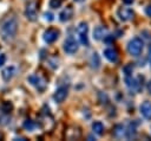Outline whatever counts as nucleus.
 <instances>
[{"label":"nucleus","instance_id":"nucleus-22","mask_svg":"<svg viewBox=\"0 0 151 141\" xmlns=\"http://www.w3.org/2000/svg\"><path fill=\"white\" fill-rule=\"evenodd\" d=\"M61 6V0H50L51 8H59Z\"/></svg>","mask_w":151,"mask_h":141},{"label":"nucleus","instance_id":"nucleus-27","mask_svg":"<svg viewBox=\"0 0 151 141\" xmlns=\"http://www.w3.org/2000/svg\"><path fill=\"white\" fill-rule=\"evenodd\" d=\"M145 13H146V15L151 17V5H149V6L145 7Z\"/></svg>","mask_w":151,"mask_h":141},{"label":"nucleus","instance_id":"nucleus-32","mask_svg":"<svg viewBox=\"0 0 151 141\" xmlns=\"http://www.w3.org/2000/svg\"><path fill=\"white\" fill-rule=\"evenodd\" d=\"M1 137H2V135H1V134H0V139H1Z\"/></svg>","mask_w":151,"mask_h":141},{"label":"nucleus","instance_id":"nucleus-24","mask_svg":"<svg viewBox=\"0 0 151 141\" xmlns=\"http://www.w3.org/2000/svg\"><path fill=\"white\" fill-rule=\"evenodd\" d=\"M124 71H125V75H126V76H131V73H132V71H133L132 65H127V66H125V68H124Z\"/></svg>","mask_w":151,"mask_h":141},{"label":"nucleus","instance_id":"nucleus-14","mask_svg":"<svg viewBox=\"0 0 151 141\" xmlns=\"http://www.w3.org/2000/svg\"><path fill=\"white\" fill-rule=\"evenodd\" d=\"M104 56L107 60L112 62V63H116L118 60V52L112 49V47H109V49H105L104 50Z\"/></svg>","mask_w":151,"mask_h":141},{"label":"nucleus","instance_id":"nucleus-3","mask_svg":"<svg viewBox=\"0 0 151 141\" xmlns=\"http://www.w3.org/2000/svg\"><path fill=\"white\" fill-rule=\"evenodd\" d=\"M77 33L79 36V40L83 45L85 46H88V37H87V33H88V25L85 23V21H81L78 27H77Z\"/></svg>","mask_w":151,"mask_h":141},{"label":"nucleus","instance_id":"nucleus-25","mask_svg":"<svg viewBox=\"0 0 151 141\" xmlns=\"http://www.w3.org/2000/svg\"><path fill=\"white\" fill-rule=\"evenodd\" d=\"M44 17H45V19L48 20V21H52V20H53V14L50 13V12H46V13L44 14Z\"/></svg>","mask_w":151,"mask_h":141},{"label":"nucleus","instance_id":"nucleus-17","mask_svg":"<svg viewBox=\"0 0 151 141\" xmlns=\"http://www.w3.org/2000/svg\"><path fill=\"white\" fill-rule=\"evenodd\" d=\"M92 130L93 133H96L97 135H101L104 133V124L100 121H94L92 123Z\"/></svg>","mask_w":151,"mask_h":141},{"label":"nucleus","instance_id":"nucleus-21","mask_svg":"<svg viewBox=\"0 0 151 141\" xmlns=\"http://www.w3.org/2000/svg\"><path fill=\"white\" fill-rule=\"evenodd\" d=\"M126 136L127 139H132L136 136V127H134V123H130L129 126V130H126Z\"/></svg>","mask_w":151,"mask_h":141},{"label":"nucleus","instance_id":"nucleus-4","mask_svg":"<svg viewBox=\"0 0 151 141\" xmlns=\"http://www.w3.org/2000/svg\"><path fill=\"white\" fill-rule=\"evenodd\" d=\"M25 17L29 21H35L37 20V17H38V7H37V2L35 1H31V2H28L26 5Z\"/></svg>","mask_w":151,"mask_h":141},{"label":"nucleus","instance_id":"nucleus-5","mask_svg":"<svg viewBox=\"0 0 151 141\" xmlns=\"http://www.w3.org/2000/svg\"><path fill=\"white\" fill-rule=\"evenodd\" d=\"M27 81H28L33 86H35L39 91H42V90H45V88H46V82H45L40 76H38V75H31V76H28Z\"/></svg>","mask_w":151,"mask_h":141},{"label":"nucleus","instance_id":"nucleus-6","mask_svg":"<svg viewBox=\"0 0 151 141\" xmlns=\"http://www.w3.org/2000/svg\"><path fill=\"white\" fill-rule=\"evenodd\" d=\"M64 51L68 55H73L78 51V43L73 38H68L64 43Z\"/></svg>","mask_w":151,"mask_h":141},{"label":"nucleus","instance_id":"nucleus-19","mask_svg":"<svg viewBox=\"0 0 151 141\" xmlns=\"http://www.w3.org/2000/svg\"><path fill=\"white\" fill-rule=\"evenodd\" d=\"M35 127H37V124H35V122L32 121V120H26V121L24 122V128H25L26 130H28V132H32Z\"/></svg>","mask_w":151,"mask_h":141},{"label":"nucleus","instance_id":"nucleus-1","mask_svg":"<svg viewBox=\"0 0 151 141\" xmlns=\"http://www.w3.org/2000/svg\"><path fill=\"white\" fill-rule=\"evenodd\" d=\"M18 20L15 17H8L6 18L1 25H0V36L2 40L5 41H11L15 38L17 32H18Z\"/></svg>","mask_w":151,"mask_h":141},{"label":"nucleus","instance_id":"nucleus-23","mask_svg":"<svg viewBox=\"0 0 151 141\" xmlns=\"http://www.w3.org/2000/svg\"><path fill=\"white\" fill-rule=\"evenodd\" d=\"M12 108H13V105H12L9 102H4V104H2V109H4V111H5V113L11 111V110H12Z\"/></svg>","mask_w":151,"mask_h":141},{"label":"nucleus","instance_id":"nucleus-26","mask_svg":"<svg viewBox=\"0 0 151 141\" xmlns=\"http://www.w3.org/2000/svg\"><path fill=\"white\" fill-rule=\"evenodd\" d=\"M5 63H6V56H5V53H1L0 55V66H2Z\"/></svg>","mask_w":151,"mask_h":141},{"label":"nucleus","instance_id":"nucleus-9","mask_svg":"<svg viewBox=\"0 0 151 141\" xmlns=\"http://www.w3.org/2000/svg\"><path fill=\"white\" fill-rule=\"evenodd\" d=\"M139 79H140V77L132 78L130 76H126V85L133 91H140L142 90V83L139 82Z\"/></svg>","mask_w":151,"mask_h":141},{"label":"nucleus","instance_id":"nucleus-18","mask_svg":"<svg viewBox=\"0 0 151 141\" xmlns=\"http://www.w3.org/2000/svg\"><path fill=\"white\" fill-rule=\"evenodd\" d=\"M99 65H100V59H99V56H98V53H93L92 55V57H91V66L93 68V69H98L99 68Z\"/></svg>","mask_w":151,"mask_h":141},{"label":"nucleus","instance_id":"nucleus-7","mask_svg":"<svg viewBox=\"0 0 151 141\" xmlns=\"http://www.w3.org/2000/svg\"><path fill=\"white\" fill-rule=\"evenodd\" d=\"M117 14L122 21H129L133 18V11L131 8H127V7H120L117 11Z\"/></svg>","mask_w":151,"mask_h":141},{"label":"nucleus","instance_id":"nucleus-29","mask_svg":"<svg viewBox=\"0 0 151 141\" xmlns=\"http://www.w3.org/2000/svg\"><path fill=\"white\" fill-rule=\"evenodd\" d=\"M123 2L126 4V5H131V4L133 2V0H123Z\"/></svg>","mask_w":151,"mask_h":141},{"label":"nucleus","instance_id":"nucleus-12","mask_svg":"<svg viewBox=\"0 0 151 141\" xmlns=\"http://www.w3.org/2000/svg\"><path fill=\"white\" fill-rule=\"evenodd\" d=\"M81 135V132L78 127H70L66 132H65V137L67 140H76L79 139Z\"/></svg>","mask_w":151,"mask_h":141},{"label":"nucleus","instance_id":"nucleus-10","mask_svg":"<svg viewBox=\"0 0 151 141\" xmlns=\"http://www.w3.org/2000/svg\"><path fill=\"white\" fill-rule=\"evenodd\" d=\"M67 97V89L65 86H60L57 89V91L53 95V100L57 103H63L65 101V98Z\"/></svg>","mask_w":151,"mask_h":141},{"label":"nucleus","instance_id":"nucleus-31","mask_svg":"<svg viewBox=\"0 0 151 141\" xmlns=\"http://www.w3.org/2000/svg\"><path fill=\"white\" fill-rule=\"evenodd\" d=\"M76 2H83V1H85V0H74Z\"/></svg>","mask_w":151,"mask_h":141},{"label":"nucleus","instance_id":"nucleus-16","mask_svg":"<svg viewBox=\"0 0 151 141\" xmlns=\"http://www.w3.org/2000/svg\"><path fill=\"white\" fill-rule=\"evenodd\" d=\"M106 36V28L103 27V26H97L94 30H93V38L96 40H100L103 39L104 37Z\"/></svg>","mask_w":151,"mask_h":141},{"label":"nucleus","instance_id":"nucleus-30","mask_svg":"<svg viewBox=\"0 0 151 141\" xmlns=\"http://www.w3.org/2000/svg\"><path fill=\"white\" fill-rule=\"evenodd\" d=\"M147 57H149V62H150V65H151V46L149 47V56Z\"/></svg>","mask_w":151,"mask_h":141},{"label":"nucleus","instance_id":"nucleus-2","mask_svg":"<svg viewBox=\"0 0 151 141\" xmlns=\"http://www.w3.org/2000/svg\"><path fill=\"white\" fill-rule=\"evenodd\" d=\"M143 50V40L138 37L132 38L129 43H127V52L133 56V57H138L142 53Z\"/></svg>","mask_w":151,"mask_h":141},{"label":"nucleus","instance_id":"nucleus-8","mask_svg":"<svg viewBox=\"0 0 151 141\" xmlns=\"http://www.w3.org/2000/svg\"><path fill=\"white\" fill-rule=\"evenodd\" d=\"M59 37V31L55 28H48L44 32V40L48 44L54 43Z\"/></svg>","mask_w":151,"mask_h":141},{"label":"nucleus","instance_id":"nucleus-13","mask_svg":"<svg viewBox=\"0 0 151 141\" xmlns=\"http://www.w3.org/2000/svg\"><path fill=\"white\" fill-rule=\"evenodd\" d=\"M72 17H73V8H72L71 6H67L66 8H64V9L60 12V14H59V20L63 21V23H65V21H68Z\"/></svg>","mask_w":151,"mask_h":141},{"label":"nucleus","instance_id":"nucleus-20","mask_svg":"<svg viewBox=\"0 0 151 141\" xmlns=\"http://www.w3.org/2000/svg\"><path fill=\"white\" fill-rule=\"evenodd\" d=\"M124 133H125V130H124V127H123L122 124L116 126L114 132H113V134H114V136H116V137H123Z\"/></svg>","mask_w":151,"mask_h":141},{"label":"nucleus","instance_id":"nucleus-15","mask_svg":"<svg viewBox=\"0 0 151 141\" xmlns=\"http://www.w3.org/2000/svg\"><path fill=\"white\" fill-rule=\"evenodd\" d=\"M140 113L146 120H151V102L145 101L140 105Z\"/></svg>","mask_w":151,"mask_h":141},{"label":"nucleus","instance_id":"nucleus-28","mask_svg":"<svg viewBox=\"0 0 151 141\" xmlns=\"http://www.w3.org/2000/svg\"><path fill=\"white\" fill-rule=\"evenodd\" d=\"M146 88H147V91H149V94L151 95V81H149V82H147V85H146Z\"/></svg>","mask_w":151,"mask_h":141},{"label":"nucleus","instance_id":"nucleus-11","mask_svg":"<svg viewBox=\"0 0 151 141\" xmlns=\"http://www.w3.org/2000/svg\"><path fill=\"white\" fill-rule=\"evenodd\" d=\"M15 72H17L15 66L9 65V66H7V68H5V69L2 70V72H1V77H2V79H4L5 82H8V81H11V79L14 77Z\"/></svg>","mask_w":151,"mask_h":141}]
</instances>
